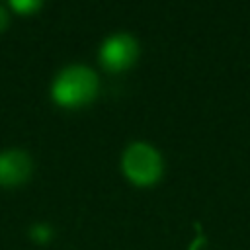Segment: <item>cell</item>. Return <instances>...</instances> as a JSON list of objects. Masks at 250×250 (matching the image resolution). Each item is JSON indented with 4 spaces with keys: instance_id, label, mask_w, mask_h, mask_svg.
<instances>
[{
    "instance_id": "cell-3",
    "label": "cell",
    "mask_w": 250,
    "mask_h": 250,
    "mask_svg": "<svg viewBox=\"0 0 250 250\" xmlns=\"http://www.w3.org/2000/svg\"><path fill=\"white\" fill-rule=\"evenodd\" d=\"M139 55L137 41L129 33H115L107 37L100 49V59L109 70H123L133 64Z\"/></svg>"
},
{
    "instance_id": "cell-2",
    "label": "cell",
    "mask_w": 250,
    "mask_h": 250,
    "mask_svg": "<svg viewBox=\"0 0 250 250\" xmlns=\"http://www.w3.org/2000/svg\"><path fill=\"white\" fill-rule=\"evenodd\" d=\"M121 168L129 182L146 188L160 180L164 164L160 152L154 146H150L148 143H133L123 152Z\"/></svg>"
},
{
    "instance_id": "cell-6",
    "label": "cell",
    "mask_w": 250,
    "mask_h": 250,
    "mask_svg": "<svg viewBox=\"0 0 250 250\" xmlns=\"http://www.w3.org/2000/svg\"><path fill=\"white\" fill-rule=\"evenodd\" d=\"M43 0H10V6L20 14H31L41 6Z\"/></svg>"
},
{
    "instance_id": "cell-5",
    "label": "cell",
    "mask_w": 250,
    "mask_h": 250,
    "mask_svg": "<svg viewBox=\"0 0 250 250\" xmlns=\"http://www.w3.org/2000/svg\"><path fill=\"white\" fill-rule=\"evenodd\" d=\"M29 234H31V238H33L35 242H39V244H45V242H49V240H51V236H53V230H51V227H49V225H43V223H39V225H33V227H31Z\"/></svg>"
},
{
    "instance_id": "cell-4",
    "label": "cell",
    "mask_w": 250,
    "mask_h": 250,
    "mask_svg": "<svg viewBox=\"0 0 250 250\" xmlns=\"http://www.w3.org/2000/svg\"><path fill=\"white\" fill-rule=\"evenodd\" d=\"M31 174V160L23 150H4L0 152V184L20 186Z\"/></svg>"
},
{
    "instance_id": "cell-7",
    "label": "cell",
    "mask_w": 250,
    "mask_h": 250,
    "mask_svg": "<svg viewBox=\"0 0 250 250\" xmlns=\"http://www.w3.org/2000/svg\"><path fill=\"white\" fill-rule=\"evenodd\" d=\"M8 21H10V20H8V12H6V10L0 6V31H4V29H6Z\"/></svg>"
},
{
    "instance_id": "cell-1",
    "label": "cell",
    "mask_w": 250,
    "mask_h": 250,
    "mask_svg": "<svg viewBox=\"0 0 250 250\" xmlns=\"http://www.w3.org/2000/svg\"><path fill=\"white\" fill-rule=\"evenodd\" d=\"M53 100L64 107H76L90 102L98 92V76L82 64L66 66L53 82Z\"/></svg>"
}]
</instances>
